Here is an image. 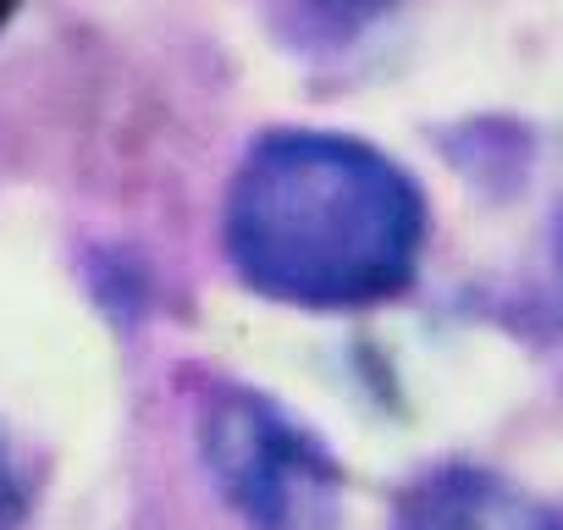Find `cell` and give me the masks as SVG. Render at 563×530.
Returning a JSON list of instances; mask_svg holds the SVG:
<instances>
[{
	"label": "cell",
	"instance_id": "1",
	"mask_svg": "<svg viewBox=\"0 0 563 530\" xmlns=\"http://www.w3.org/2000/svg\"><path fill=\"white\" fill-rule=\"evenodd\" d=\"M221 238L238 283L260 299L365 310L415 283L431 205L387 150L354 133L271 128L232 172Z\"/></svg>",
	"mask_w": 563,
	"mask_h": 530
},
{
	"label": "cell",
	"instance_id": "2",
	"mask_svg": "<svg viewBox=\"0 0 563 530\" xmlns=\"http://www.w3.org/2000/svg\"><path fill=\"white\" fill-rule=\"evenodd\" d=\"M199 453L216 492L254 530H332L343 514V464L265 393H210L199 404Z\"/></svg>",
	"mask_w": 563,
	"mask_h": 530
},
{
	"label": "cell",
	"instance_id": "3",
	"mask_svg": "<svg viewBox=\"0 0 563 530\" xmlns=\"http://www.w3.org/2000/svg\"><path fill=\"white\" fill-rule=\"evenodd\" d=\"M398 530H563V514L492 470L442 464L398 497Z\"/></svg>",
	"mask_w": 563,
	"mask_h": 530
},
{
	"label": "cell",
	"instance_id": "4",
	"mask_svg": "<svg viewBox=\"0 0 563 530\" xmlns=\"http://www.w3.org/2000/svg\"><path fill=\"white\" fill-rule=\"evenodd\" d=\"M18 12V0H0V29H7V18Z\"/></svg>",
	"mask_w": 563,
	"mask_h": 530
}]
</instances>
